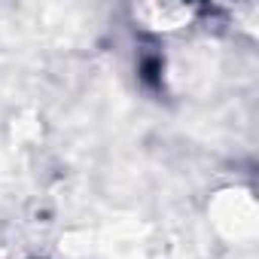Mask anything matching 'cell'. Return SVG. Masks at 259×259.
I'll list each match as a JSON object with an SVG mask.
<instances>
[{"mask_svg": "<svg viewBox=\"0 0 259 259\" xmlns=\"http://www.w3.org/2000/svg\"><path fill=\"white\" fill-rule=\"evenodd\" d=\"M198 10L192 4H138L132 10V19L153 34H174L195 22Z\"/></svg>", "mask_w": 259, "mask_h": 259, "instance_id": "1", "label": "cell"}]
</instances>
